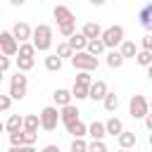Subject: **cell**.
Listing matches in <instances>:
<instances>
[{"mask_svg":"<svg viewBox=\"0 0 152 152\" xmlns=\"http://www.w3.org/2000/svg\"><path fill=\"white\" fill-rule=\"evenodd\" d=\"M31 43H33L36 52H48V50L52 48V26H48V24H38V26L33 28V38H31Z\"/></svg>","mask_w":152,"mask_h":152,"instance_id":"1","label":"cell"},{"mask_svg":"<svg viewBox=\"0 0 152 152\" xmlns=\"http://www.w3.org/2000/svg\"><path fill=\"white\" fill-rule=\"evenodd\" d=\"M124 36H126V31H124V26H119V24H114V26H107V28L102 31V38H100V40L104 43V48H112V50H114L116 45L121 48V43L126 40Z\"/></svg>","mask_w":152,"mask_h":152,"instance_id":"2","label":"cell"},{"mask_svg":"<svg viewBox=\"0 0 152 152\" xmlns=\"http://www.w3.org/2000/svg\"><path fill=\"white\" fill-rule=\"evenodd\" d=\"M26 88H28V76L21 74V71H17V74L10 78V93H7V95H10L12 100H24Z\"/></svg>","mask_w":152,"mask_h":152,"instance_id":"3","label":"cell"},{"mask_svg":"<svg viewBox=\"0 0 152 152\" xmlns=\"http://www.w3.org/2000/svg\"><path fill=\"white\" fill-rule=\"evenodd\" d=\"M97 57H93V55H88V52H74V57H71V66L74 69H78V71H95L97 69Z\"/></svg>","mask_w":152,"mask_h":152,"instance_id":"4","label":"cell"},{"mask_svg":"<svg viewBox=\"0 0 152 152\" xmlns=\"http://www.w3.org/2000/svg\"><path fill=\"white\" fill-rule=\"evenodd\" d=\"M128 112H131L133 119H142L145 121V116L150 114V100L145 95H133L131 97V104H128Z\"/></svg>","mask_w":152,"mask_h":152,"instance_id":"5","label":"cell"},{"mask_svg":"<svg viewBox=\"0 0 152 152\" xmlns=\"http://www.w3.org/2000/svg\"><path fill=\"white\" fill-rule=\"evenodd\" d=\"M38 116H40V128L43 131H55L57 128V121H59V109L50 104V107H43Z\"/></svg>","mask_w":152,"mask_h":152,"instance_id":"6","label":"cell"},{"mask_svg":"<svg viewBox=\"0 0 152 152\" xmlns=\"http://www.w3.org/2000/svg\"><path fill=\"white\" fill-rule=\"evenodd\" d=\"M0 52H2L5 57L19 55V43H17V38L12 36V31H0Z\"/></svg>","mask_w":152,"mask_h":152,"instance_id":"7","label":"cell"},{"mask_svg":"<svg viewBox=\"0 0 152 152\" xmlns=\"http://www.w3.org/2000/svg\"><path fill=\"white\" fill-rule=\"evenodd\" d=\"M12 36L17 38L19 45H21V43H28V40L33 38V28H31L26 21H17V24L12 26Z\"/></svg>","mask_w":152,"mask_h":152,"instance_id":"8","label":"cell"},{"mask_svg":"<svg viewBox=\"0 0 152 152\" xmlns=\"http://www.w3.org/2000/svg\"><path fill=\"white\" fill-rule=\"evenodd\" d=\"M52 17L57 19V26H64V24H76V17H74V12H71L66 5H57V7L52 10Z\"/></svg>","mask_w":152,"mask_h":152,"instance_id":"9","label":"cell"},{"mask_svg":"<svg viewBox=\"0 0 152 152\" xmlns=\"http://www.w3.org/2000/svg\"><path fill=\"white\" fill-rule=\"evenodd\" d=\"M78 114H81V112H78V107H76V104L62 107V109H59V121L69 128V126H74L76 121H81V119H78Z\"/></svg>","mask_w":152,"mask_h":152,"instance_id":"10","label":"cell"},{"mask_svg":"<svg viewBox=\"0 0 152 152\" xmlns=\"http://www.w3.org/2000/svg\"><path fill=\"white\" fill-rule=\"evenodd\" d=\"M107 93H109V88H107L104 81H93V86H90V90H88V100L102 102V100L107 97Z\"/></svg>","mask_w":152,"mask_h":152,"instance_id":"11","label":"cell"},{"mask_svg":"<svg viewBox=\"0 0 152 152\" xmlns=\"http://www.w3.org/2000/svg\"><path fill=\"white\" fill-rule=\"evenodd\" d=\"M102 26L97 24V21H88V24H83V28H81V33L88 38V40H97V38H102Z\"/></svg>","mask_w":152,"mask_h":152,"instance_id":"12","label":"cell"},{"mask_svg":"<svg viewBox=\"0 0 152 152\" xmlns=\"http://www.w3.org/2000/svg\"><path fill=\"white\" fill-rule=\"evenodd\" d=\"M138 19H140V26L147 28V33H152V2L142 5L140 12H138Z\"/></svg>","mask_w":152,"mask_h":152,"instance_id":"13","label":"cell"},{"mask_svg":"<svg viewBox=\"0 0 152 152\" xmlns=\"http://www.w3.org/2000/svg\"><path fill=\"white\" fill-rule=\"evenodd\" d=\"M5 131L12 135V133H21L24 131V116L19 114H10V119L5 121Z\"/></svg>","mask_w":152,"mask_h":152,"instance_id":"14","label":"cell"},{"mask_svg":"<svg viewBox=\"0 0 152 152\" xmlns=\"http://www.w3.org/2000/svg\"><path fill=\"white\" fill-rule=\"evenodd\" d=\"M66 43L71 45V50H74V52H86V48H88V38H86L81 31H76Z\"/></svg>","mask_w":152,"mask_h":152,"instance_id":"15","label":"cell"},{"mask_svg":"<svg viewBox=\"0 0 152 152\" xmlns=\"http://www.w3.org/2000/svg\"><path fill=\"white\" fill-rule=\"evenodd\" d=\"M52 100H55L57 107H69L74 97H71V90H66V88H57V90L52 93Z\"/></svg>","mask_w":152,"mask_h":152,"instance_id":"16","label":"cell"},{"mask_svg":"<svg viewBox=\"0 0 152 152\" xmlns=\"http://www.w3.org/2000/svg\"><path fill=\"white\" fill-rule=\"evenodd\" d=\"M135 142H138V135H135L133 131H124V133L119 135V150H133Z\"/></svg>","mask_w":152,"mask_h":152,"instance_id":"17","label":"cell"},{"mask_svg":"<svg viewBox=\"0 0 152 152\" xmlns=\"http://www.w3.org/2000/svg\"><path fill=\"white\" fill-rule=\"evenodd\" d=\"M119 52H121V57H124V59H135L140 50H138V45H135L133 40H124V43H121V48H119Z\"/></svg>","mask_w":152,"mask_h":152,"instance_id":"18","label":"cell"},{"mask_svg":"<svg viewBox=\"0 0 152 152\" xmlns=\"http://www.w3.org/2000/svg\"><path fill=\"white\" fill-rule=\"evenodd\" d=\"M104 128H107V135H116V138L126 131V128H124V121H121V119H116V116H112V119L104 124Z\"/></svg>","mask_w":152,"mask_h":152,"instance_id":"19","label":"cell"},{"mask_svg":"<svg viewBox=\"0 0 152 152\" xmlns=\"http://www.w3.org/2000/svg\"><path fill=\"white\" fill-rule=\"evenodd\" d=\"M88 135H90L93 140H104V135H107V128H104V124H100V121H93V124L88 126Z\"/></svg>","mask_w":152,"mask_h":152,"instance_id":"20","label":"cell"},{"mask_svg":"<svg viewBox=\"0 0 152 152\" xmlns=\"http://www.w3.org/2000/svg\"><path fill=\"white\" fill-rule=\"evenodd\" d=\"M124 62H126V59L121 57L119 50H109V52H107V66H109V69H121Z\"/></svg>","mask_w":152,"mask_h":152,"instance_id":"21","label":"cell"},{"mask_svg":"<svg viewBox=\"0 0 152 152\" xmlns=\"http://www.w3.org/2000/svg\"><path fill=\"white\" fill-rule=\"evenodd\" d=\"M38 128H40V116H38V114H28V116H24V131L38 133Z\"/></svg>","mask_w":152,"mask_h":152,"instance_id":"22","label":"cell"},{"mask_svg":"<svg viewBox=\"0 0 152 152\" xmlns=\"http://www.w3.org/2000/svg\"><path fill=\"white\" fill-rule=\"evenodd\" d=\"M107 48H104V43L97 38V40H88V48H86V52L88 55H93V57H100L102 52H104Z\"/></svg>","mask_w":152,"mask_h":152,"instance_id":"23","label":"cell"},{"mask_svg":"<svg viewBox=\"0 0 152 152\" xmlns=\"http://www.w3.org/2000/svg\"><path fill=\"white\" fill-rule=\"evenodd\" d=\"M45 69H48V71H59V69H62V59H59L55 52H50V55L45 57Z\"/></svg>","mask_w":152,"mask_h":152,"instance_id":"24","label":"cell"},{"mask_svg":"<svg viewBox=\"0 0 152 152\" xmlns=\"http://www.w3.org/2000/svg\"><path fill=\"white\" fill-rule=\"evenodd\" d=\"M66 131H69L74 138H86V135H88V126H86L83 121H76V124H74V126H69Z\"/></svg>","mask_w":152,"mask_h":152,"instance_id":"25","label":"cell"},{"mask_svg":"<svg viewBox=\"0 0 152 152\" xmlns=\"http://www.w3.org/2000/svg\"><path fill=\"white\" fill-rule=\"evenodd\" d=\"M102 104H104L107 112H116V107H119V95H116V93H107V97L102 100Z\"/></svg>","mask_w":152,"mask_h":152,"instance_id":"26","label":"cell"},{"mask_svg":"<svg viewBox=\"0 0 152 152\" xmlns=\"http://www.w3.org/2000/svg\"><path fill=\"white\" fill-rule=\"evenodd\" d=\"M33 55H36V48H33V43H21V45H19V57L33 59Z\"/></svg>","mask_w":152,"mask_h":152,"instance_id":"27","label":"cell"},{"mask_svg":"<svg viewBox=\"0 0 152 152\" xmlns=\"http://www.w3.org/2000/svg\"><path fill=\"white\" fill-rule=\"evenodd\" d=\"M55 55H57L59 59H62V57H69V59H71V57H74V50H71V45L64 40V43H59V45H57V52H55Z\"/></svg>","mask_w":152,"mask_h":152,"instance_id":"28","label":"cell"},{"mask_svg":"<svg viewBox=\"0 0 152 152\" xmlns=\"http://www.w3.org/2000/svg\"><path fill=\"white\" fill-rule=\"evenodd\" d=\"M33 64H36V59H26V57H17V71H21V74H26L28 69H33Z\"/></svg>","mask_w":152,"mask_h":152,"instance_id":"29","label":"cell"},{"mask_svg":"<svg viewBox=\"0 0 152 152\" xmlns=\"http://www.w3.org/2000/svg\"><path fill=\"white\" fill-rule=\"evenodd\" d=\"M74 83H76V86H86V88H90V86H93V76H90L88 71H78V76H76Z\"/></svg>","mask_w":152,"mask_h":152,"instance_id":"30","label":"cell"},{"mask_svg":"<svg viewBox=\"0 0 152 152\" xmlns=\"http://www.w3.org/2000/svg\"><path fill=\"white\" fill-rule=\"evenodd\" d=\"M88 90H90V88H86V86H76V83H74V88H71V97H76V100H88Z\"/></svg>","mask_w":152,"mask_h":152,"instance_id":"31","label":"cell"},{"mask_svg":"<svg viewBox=\"0 0 152 152\" xmlns=\"http://www.w3.org/2000/svg\"><path fill=\"white\" fill-rule=\"evenodd\" d=\"M135 62H138L140 66H152V52L140 50V52H138V57H135Z\"/></svg>","mask_w":152,"mask_h":152,"instance_id":"32","label":"cell"},{"mask_svg":"<svg viewBox=\"0 0 152 152\" xmlns=\"http://www.w3.org/2000/svg\"><path fill=\"white\" fill-rule=\"evenodd\" d=\"M69 152H88V142L83 138H74L71 140V150Z\"/></svg>","mask_w":152,"mask_h":152,"instance_id":"33","label":"cell"},{"mask_svg":"<svg viewBox=\"0 0 152 152\" xmlns=\"http://www.w3.org/2000/svg\"><path fill=\"white\" fill-rule=\"evenodd\" d=\"M57 31H59V36L71 38V36L76 33V24H64V26H57Z\"/></svg>","mask_w":152,"mask_h":152,"instance_id":"34","label":"cell"},{"mask_svg":"<svg viewBox=\"0 0 152 152\" xmlns=\"http://www.w3.org/2000/svg\"><path fill=\"white\" fill-rule=\"evenodd\" d=\"M88 152H109V150H107L104 140H93V142H88Z\"/></svg>","mask_w":152,"mask_h":152,"instance_id":"35","label":"cell"},{"mask_svg":"<svg viewBox=\"0 0 152 152\" xmlns=\"http://www.w3.org/2000/svg\"><path fill=\"white\" fill-rule=\"evenodd\" d=\"M10 145H12V147H21V145H24V131H21V133H12V135H10Z\"/></svg>","mask_w":152,"mask_h":152,"instance_id":"36","label":"cell"},{"mask_svg":"<svg viewBox=\"0 0 152 152\" xmlns=\"http://www.w3.org/2000/svg\"><path fill=\"white\" fill-rule=\"evenodd\" d=\"M140 45H142V50L152 52V33H145V36H142V40H140Z\"/></svg>","mask_w":152,"mask_h":152,"instance_id":"37","label":"cell"},{"mask_svg":"<svg viewBox=\"0 0 152 152\" xmlns=\"http://www.w3.org/2000/svg\"><path fill=\"white\" fill-rule=\"evenodd\" d=\"M12 107V97L10 95H0V112H7Z\"/></svg>","mask_w":152,"mask_h":152,"instance_id":"38","label":"cell"},{"mask_svg":"<svg viewBox=\"0 0 152 152\" xmlns=\"http://www.w3.org/2000/svg\"><path fill=\"white\" fill-rule=\"evenodd\" d=\"M38 138V133H31V131H24V145H33Z\"/></svg>","mask_w":152,"mask_h":152,"instance_id":"39","label":"cell"},{"mask_svg":"<svg viewBox=\"0 0 152 152\" xmlns=\"http://www.w3.org/2000/svg\"><path fill=\"white\" fill-rule=\"evenodd\" d=\"M10 64H12V59H10V57H5V55L0 52V71H2V74L10 69Z\"/></svg>","mask_w":152,"mask_h":152,"instance_id":"40","label":"cell"},{"mask_svg":"<svg viewBox=\"0 0 152 152\" xmlns=\"http://www.w3.org/2000/svg\"><path fill=\"white\" fill-rule=\"evenodd\" d=\"M7 152H36L33 145H21V147H10Z\"/></svg>","mask_w":152,"mask_h":152,"instance_id":"41","label":"cell"},{"mask_svg":"<svg viewBox=\"0 0 152 152\" xmlns=\"http://www.w3.org/2000/svg\"><path fill=\"white\" fill-rule=\"evenodd\" d=\"M145 126H147V131L152 133V112H150V114L145 116Z\"/></svg>","mask_w":152,"mask_h":152,"instance_id":"42","label":"cell"},{"mask_svg":"<svg viewBox=\"0 0 152 152\" xmlns=\"http://www.w3.org/2000/svg\"><path fill=\"white\" fill-rule=\"evenodd\" d=\"M40 152H59V147H57V145H45Z\"/></svg>","mask_w":152,"mask_h":152,"instance_id":"43","label":"cell"},{"mask_svg":"<svg viewBox=\"0 0 152 152\" xmlns=\"http://www.w3.org/2000/svg\"><path fill=\"white\" fill-rule=\"evenodd\" d=\"M147 78L152 81V66H147Z\"/></svg>","mask_w":152,"mask_h":152,"instance_id":"44","label":"cell"},{"mask_svg":"<svg viewBox=\"0 0 152 152\" xmlns=\"http://www.w3.org/2000/svg\"><path fill=\"white\" fill-rule=\"evenodd\" d=\"M2 131H5V124H2V121H0V133H2Z\"/></svg>","mask_w":152,"mask_h":152,"instance_id":"45","label":"cell"},{"mask_svg":"<svg viewBox=\"0 0 152 152\" xmlns=\"http://www.w3.org/2000/svg\"><path fill=\"white\" fill-rule=\"evenodd\" d=\"M150 145H152V133H150Z\"/></svg>","mask_w":152,"mask_h":152,"instance_id":"46","label":"cell"},{"mask_svg":"<svg viewBox=\"0 0 152 152\" xmlns=\"http://www.w3.org/2000/svg\"><path fill=\"white\" fill-rule=\"evenodd\" d=\"M0 83H2V71H0Z\"/></svg>","mask_w":152,"mask_h":152,"instance_id":"47","label":"cell"},{"mask_svg":"<svg viewBox=\"0 0 152 152\" xmlns=\"http://www.w3.org/2000/svg\"><path fill=\"white\" fill-rule=\"evenodd\" d=\"M116 152H128V150H116Z\"/></svg>","mask_w":152,"mask_h":152,"instance_id":"48","label":"cell"},{"mask_svg":"<svg viewBox=\"0 0 152 152\" xmlns=\"http://www.w3.org/2000/svg\"><path fill=\"white\" fill-rule=\"evenodd\" d=\"M150 112H152V100H150Z\"/></svg>","mask_w":152,"mask_h":152,"instance_id":"49","label":"cell"}]
</instances>
